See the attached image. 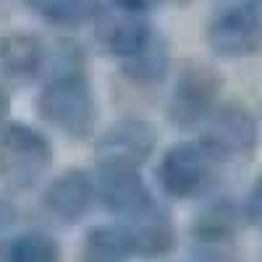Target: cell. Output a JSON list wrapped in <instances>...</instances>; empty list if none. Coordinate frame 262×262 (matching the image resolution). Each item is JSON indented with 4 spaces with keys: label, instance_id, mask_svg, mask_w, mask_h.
<instances>
[{
    "label": "cell",
    "instance_id": "1",
    "mask_svg": "<svg viewBox=\"0 0 262 262\" xmlns=\"http://www.w3.org/2000/svg\"><path fill=\"white\" fill-rule=\"evenodd\" d=\"M37 118L69 139H90L97 128V92L84 66L55 69L34 97Z\"/></svg>",
    "mask_w": 262,
    "mask_h": 262
},
{
    "label": "cell",
    "instance_id": "2",
    "mask_svg": "<svg viewBox=\"0 0 262 262\" xmlns=\"http://www.w3.org/2000/svg\"><path fill=\"white\" fill-rule=\"evenodd\" d=\"M55 152L50 139L29 123H8L0 134V186L21 194L48 179Z\"/></svg>",
    "mask_w": 262,
    "mask_h": 262
},
{
    "label": "cell",
    "instance_id": "3",
    "mask_svg": "<svg viewBox=\"0 0 262 262\" xmlns=\"http://www.w3.org/2000/svg\"><path fill=\"white\" fill-rule=\"evenodd\" d=\"M226 160L202 139L179 142L163 152L158 163V184L170 200H196L207 194Z\"/></svg>",
    "mask_w": 262,
    "mask_h": 262
},
{
    "label": "cell",
    "instance_id": "4",
    "mask_svg": "<svg viewBox=\"0 0 262 262\" xmlns=\"http://www.w3.org/2000/svg\"><path fill=\"white\" fill-rule=\"evenodd\" d=\"M221 97V76L205 63H184L173 79L165 116L179 128L202 126L217 107Z\"/></svg>",
    "mask_w": 262,
    "mask_h": 262
},
{
    "label": "cell",
    "instance_id": "5",
    "mask_svg": "<svg viewBox=\"0 0 262 262\" xmlns=\"http://www.w3.org/2000/svg\"><path fill=\"white\" fill-rule=\"evenodd\" d=\"M205 42L226 60L257 55L262 50V11L252 3H233L215 11L205 27Z\"/></svg>",
    "mask_w": 262,
    "mask_h": 262
},
{
    "label": "cell",
    "instance_id": "6",
    "mask_svg": "<svg viewBox=\"0 0 262 262\" xmlns=\"http://www.w3.org/2000/svg\"><path fill=\"white\" fill-rule=\"evenodd\" d=\"M92 39L102 55L113 58L116 63L139 53L147 42L158 34L149 13L131 11L118 3H105L97 18L92 21Z\"/></svg>",
    "mask_w": 262,
    "mask_h": 262
},
{
    "label": "cell",
    "instance_id": "7",
    "mask_svg": "<svg viewBox=\"0 0 262 262\" xmlns=\"http://www.w3.org/2000/svg\"><path fill=\"white\" fill-rule=\"evenodd\" d=\"M95 176V194L97 202L116 215L118 221H128V217L139 215L149 205H155L149 186L144 184L139 168L131 165H116V163H97Z\"/></svg>",
    "mask_w": 262,
    "mask_h": 262
},
{
    "label": "cell",
    "instance_id": "8",
    "mask_svg": "<svg viewBox=\"0 0 262 262\" xmlns=\"http://www.w3.org/2000/svg\"><path fill=\"white\" fill-rule=\"evenodd\" d=\"M158 147V131L149 121L126 116L102 128L95 139V160L142 168Z\"/></svg>",
    "mask_w": 262,
    "mask_h": 262
},
{
    "label": "cell",
    "instance_id": "9",
    "mask_svg": "<svg viewBox=\"0 0 262 262\" xmlns=\"http://www.w3.org/2000/svg\"><path fill=\"white\" fill-rule=\"evenodd\" d=\"M50 66V45L39 34L13 29L0 37V84L24 90L37 84Z\"/></svg>",
    "mask_w": 262,
    "mask_h": 262
},
{
    "label": "cell",
    "instance_id": "10",
    "mask_svg": "<svg viewBox=\"0 0 262 262\" xmlns=\"http://www.w3.org/2000/svg\"><path fill=\"white\" fill-rule=\"evenodd\" d=\"M97 202L95 176L84 168H69L48 181L42 191V207L63 226H74L92 212Z\"/></svg>",
    "mask_w": 262,
    "mask_h": 262
},
{
    "label": "cell",
    "instance_id": "11",
    "mask_svg": "<svg viewBox=\"0 0 262 262\" xmlns=\"http://www.w3.org/2000/svg\"><path fill=\"white\" fill-rule=\"evenodd\" d=\"M202 142L223 160L249 155L257 144V123L242 105H217L202 123Z\"/></svg>",
    "mask_w": 262,
    "mask_h": 262
},
{
    "label": "cell",
    "instance_id": "12",
    "mask_svg": "<svg viewBox=\"0 0 262 262\" xmlns=\"http://www.w3.org/2000/svg\"><path fill=\"white\" fill-rule=\"evenodd\" d=\"M118 226L126 231L131 254L137 259H160L176 247V223L160 202L149 205L147 210Z\"/></svg>",
    "mask_w": 262,
    "mask_h": 262
},
{
    "label": "cell",
    "instance_id": "13",
    "mask_svg": "<svg viewBox=\"0 0 262 262\" xmlns=\"http://www.w3.org/2000/svg\"><path fill=\"white\" fill-rule=\"evenodd\" d=\"M107 0H21L37 21L60 32H76L90 27Z\"/></svg>",
    "mask_w": 262,
    "mask_h": 262
},
{
    "label": "cell",
    "instance_id": "14",
    "mask_svg": "<svg viewBox=\"0 0 262 262\" xmlns=\"http://www.w3.org/2000/svg\"><path fill=\"white\" fill-rule=\"evenodd\" d=\"M118 71L128 84H134V86H155V84H160L170 71V45H168V39L158 32L139 53L121 60Z\"/></svg>",
    "mask_w": 262,
    "mask_h": 262
},
{
    "label": "cell",
    "instance_id": "15",
    "mask_svg": "<svg viewBox=\"0 0 262 262\" xmlns=\"http://www.w3.org/2000/svg\"><path fill=\"white\" fill-rule=\"evenodd\" d=\"M131 254L126 231L116 223L92 226L81 236V244L76 252V262H131Z\"/></svg>",
    "mask_w": 262,
    "mask_h": 262
},
{
    "label": "cell",
    "instance_id": "16",
    "mask_svg": "<svg viewBox=\"0 0 262 262\" xmlns=\"http://www.w3.org/2000/svg\"><path fill=\"white\" fill-rule=\"evenodd\" d=\"M0 262H60V247L45 231H21L0 242Z\"/></svg>",
    "mask_w": 262,
    "mask_h": 262
},
{
    "label": "cell",
    "instance_id": "17",
    "mask_svg": "<svg viewBox=\"0 0 262 262\" xmlns=\"http://www.w3.org/2000/svg\"><path fill=\"white\" fill-rule=\"evenodd\" d=\"M238 226V210L228 200L210 202L200 210L194 221V238L196 242H231Z\"/></svg>",
    "mask_w": 262,
    "mask_h": 262
},
{
    "label": "cell",
    "instance_id": "18",
    "mask_svg": "<svg viewBox=\"0 0 262 262\" xmlns=\"http://www.w3.org/2000/svg\"><path fill=\"white\" fill-rule=\"evenodd\" d=\"M186 262H238V254L228 242H196Z\"/></svg>",
    "mask_w": 262,
    "mask_h": 262
},
{
    "label": "cell",
    "instance_id": "19",
    "mask_svg": "<svg viewBox=\"0 0 262 262\" xmlns=\"http://www.w3.org/2000/svg\"><path fill=\"white\" fill-rule=\"evenodd\" d=\"M16 217H18V207L13 205V200H11L6 191H0V231L13 226Z\"/></svg>",
    "mask_w": 262,
    "mask_h": 262
},
{
    "label": "cell",
    "instance_id": "20",
    "mask_svg": "<svg viewBox=\"0 0 262 262\" xmlns=\"http://www.w3.org/2000/svg\"><path fill=\"white\" fill-rule=\"evenodd\" d=\"M247 215H249V221H254V223L262 226V179H259V184H257V186L252 189V194H249Z\"/></svg>",
    "mask_w": 262,
    "mask_h": 262
},
{
    "label": "cell",
    "instance_id": "21",
    "mask_svg": "<svg viewBox=\"0 0 262 262\" xmlns=\"http://www.w3.org/2000/svg\"><path fill=\"white\" fill-rule=\"evenodd\" d=\"M113 3H118V6H123V8H131V11L149 13V11H155L160 3H165V0H113Z\"/></svg>",
    "mask_w": 262,
    "mask_h": 262
},
{
    "label": "cell",
    "instance_id": "22",
    "mask_svg": "<svg viewBox=\"0 0 262 262\" xmlns=\"http://www.w3.org/2000/svg\"><path fill=\"white\" fill-rule=\"evenodd\" d=\"M8 118H11V95L3 84H0V134L3 128L8 126Z\"/></svg>",
    "mask_w": 262,
    "mask_h": 262
},
{
    "label": "cell",
    "instance_id": "23",
    "mask_svg": "<svg viewBox=\"0 0 262 262\" xmlns=\"http://www.w3.org/2000/svg\"><path fill=\"white\" fill-rule=\"evenodd\" d=\"M257 8H259V11H262V0H257Z\"/></svg>",
    "mask_w": 262,
    "mask_h": 262
},
{
    "label": "cell",
    "instance_id": "24",
    "mask_svg": "<svg viewBox=\"0 0 262 262\" xmlns=\"http://www.w3.org/2000/svg\"><path fill=\"white\" fill-rule=\"evenodd\" d=\"M176 3H186V0H176Z\"/></svg>",
    "mask_w": 262,
    "mask_h": 262
}]
</instances>
